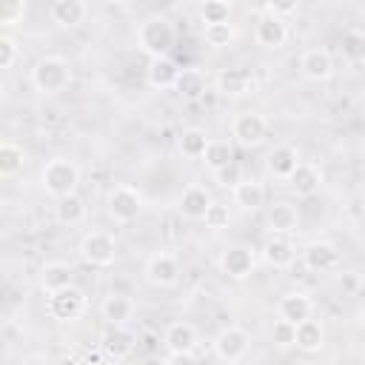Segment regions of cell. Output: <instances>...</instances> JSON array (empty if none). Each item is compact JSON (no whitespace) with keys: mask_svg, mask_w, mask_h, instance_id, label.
I'll return each mask as SVG.
<instances>
[{"mask_svg":"<svg viewBox=\"0 0 365 365\" xmlns=\"http://www.w3.org/2000/svg\"><path fill=\"white\" fill-rule=\"evenodd\" d=\"M259 257H262V262H265V265H271V268L282 271V268H291V265H294L297 248H294V242H291L288 237H282V234H271V237L262 242Z\"/></svg>","mask_w":365,"mask_h":365,"instance_id":"2e32d148","label":"cell"},{"mask_svg":"<svg viewBox=\"0 0 365 365\" xmlns=\"http://www.w3.org/2000/svg\"><path fill=\"white\" fill-rule=\"evenodd\" d=\"M26 165V151L23 145L11 143V140H3L0 143V177H14L20 168Z\"/></svg>","mask_w":365,"mask_h":365,"instance_id":"d6a6232c","label":"cell"},{"mask_svg":"<svg viewBox=\"0 0 365 365\" xmlns=\"http://www.w3.org/2000/svg\"><path fill=\"white\" fill-rule=\"evenodd\" d=\"M271 342L277 348H294L297 345V325H291L285 319H274V325H271Z\"/></svg>","mask_w":365,"mask_h":365,"instance_id":"8d00e7d4","label":"cell"},{"mask_svg":"<svg viewBox=\"0 0 365 365\" xmlns=\"http://www.w3.org/2000/svg\"><path fill=\"white\" fill-rule=\"evenodd\" d=\"M137 365H165V356L151 354V356H145V359H143V362H137Z\"/></svg>","mask_w":365,"mask_h":365,"instance_id":"bcb514c9","label":"cell"},{"mask_svg":"<svg viewBox=\"0 0 365 365\" xmlns=\"http://www.w3.org/2000/svg\"><path fill=\"white\" fill-rule=\"evenodd\" d=\"M100 314L106 325H128V319L134 317V299L125 294H108L100 305Z\"/></svg>","mask_w":365,"mask_h":365,"instance_id":"83f0119b","label":"cell"},{"mask_svg":"<svg viewBox=\"0 0 365 365\" xmlns=\"http://www.w3.org/2000/svg\"><path fill=\"white\" fill-rule=\"evenodd\" d=\"M163 345L168 348V354H194L200 345V334L191 322H171L163 331Z\"/></svg>","mask_w":365,"mask_h":365,"instance_id":"ac0fdd59","label":"cell"},{"mask_svg":"<svg viewBox=\"0 0 365 365\" xmlns=\"http://www.w3.org/2000/svg\"><path fill=\"white\" fill-rule=\"evenodd\" d=\"M311 314H314V299L305 291L282 294L279 302H277V319H285L291 325H299V322L311 319Z\"/></svg>","mask_w":365,"mask_h":365,"instance_id":"5bb4252c","label":"cell"},{"mask_svg":"<svg viewBox=\"0 0 365 365\" xmlns=\"http://www.w3.org/2000/svg\"><path fill=\"white\" fill-rule=\"evenodd\" d=\"M202 163H205V168H208L211 174L228 168V165L234 163V148H231V143H228V140H211L208 148H205Z\"/></svg>","mask_w":365,"mask_h":365,"instance_id":"4dcf8cb0","label":"cell"},{"mask_svg":"<svg viewBox=\"0 0 365 365\" xmlns=\"http://www.w3.org/2000/svg\"><path fill=\"white\" fill-rule=\"evenodd\" d=\"M134 348H137V336L128 325H106V331L100 334V351L114 362L128 359Z\"/></svg>","mask_w":365,"mask_h":365,"instance_id":"9c48e42d","label":"cell"},{"mask_svg":"<svg viewBox=\"0 0 365 365\" xmlns=\"http://www.w3.org/2000/svg\"><path fill=\"white\" fill-rule=\"evenodd\" d=\"M231 200L240 211H259L265 205V185L259 180H242L231 188Z\"/></svg>","mask_w":365,"mask_h":365,"instance_id":"cb8c5ba5","label":"cell"},{"mask_svg":"<svg viewBox=\"0 0 365 365\" xmlns=\"http://www.w3.org/2000/svg\"><path fill=\"white\" fill-rule=\"evenodd\" d=\"M17 54H20L17 40H14L11 34H0V68H3V71H9V68L17 63Z\"/></svg>","mask_w":365,"mask_h":365,"instance_id":"ab89813d","label":"cell"},{"mask_svg":"<svg viewBox=\"0 0 365 365\" xmlns=\"http://www.w3.org/2000/svg\"><path fill=\"white\" fill-rule=\"evenodd\" d=\"M268 134V120L259 111H240L231 120V137L242 148H257Z\"/></svg>","mask_w":365,"mask_h":365,"instance_id":"52a82bcc","label":"cell"},{"mask_svg":"<svg viewBox=\"0 0 365 365\" xmlns=\"http://www.w3.org/2000/svg\"><path fill=\"white\" fill-rule=\"evenodd\" d=\"M80 257L91 268H111L117 259V242L108 231H88L80 240Z\"/></svg>","mask_w":365,"mask_h":365,"instance_id":"5b68a950","label":"cell"},{"mask_svg":"<svg viewBox=\"0 0 365 365\" xmlns=\"http://www.w3.org/2000/svg\"><path fill=\"white\" fill-rule=\"evenodd\" d=\"M26 9H29L26 0H11V3H6V6L0 9V23H3V26H17V23H23Z\"/></svg>","mask_w":365,"mask_h":365,"instance_id":"f35d334b","label":"cell"},{"mask_svg":"<svg viewBox=\"0 0 365 365\" xmlns=\"http://www.w3.org/2000/svg\"><path fill=\"white\" fill-rule=\"evenodd\" d=\"M248 345H251V336H248V331L240 328V325H225V328L214 336V354H217V359H222V362L245 359Z\"/></svg>","mask_w":365,"mask_h":365,"instance_id":"30bf717a","label":"cell"},{"mask_svg":"<svg viewBox=\"0 0 365 365\" xmlns=\"http://www.w3.org/2000/svg\"><path fill=\"white\" fill-rule=\"evenodd\" d=\"M71 83V66L66 57L60 54H48V57H40L31 68V86L46 94V97H54L60 91H66Z\"/></svg>","mask_w":365,"mask_h":365,"instance_id":"3957f363","label":"cell"},{"mask_svg":"<svg viewBox=\"0 0 365 365\" xmlns=\"http://www.w3.org/2000/svg\"><path fill=\"white\" fill-rule=\"evenodd\" d=\"M177 77H180V66L171 57H157V60H148V66H145V83L154 91L174 88Z\"/></svg>","mask_w":365,"mask_h":365,"instance_id":"ffe728a7","label":"cell"},{"mask_svg":"<svg viewBox=\"0 0 365 365\" xmlns=\"http://www.w3.org/2000/svg\"><path fill=\"white\" fill-rule=\"evenodd\" d=\"M228 222H231V214H228V205H222V202H211L208 205V211H205V228H211V231H222V228H228Z\"/></svg>","mask_w":365,"mask_h":365,"instance_id":"74e56055","label":"cell"},{"mask_svg":"<svg viewBox=\"0 0 365 365\" xmlns=\"http://www.w3.org/2000/svg\"><path fill=\"white\" fill-rule=\"evenodd\" d=\"M48 11H51V20L63 29H77L88 17V6L83 0H54Z\"/></svg>","mask_w":365,"mask_h":365,"instance_id":"d4e9b609","label":"cell"},{"mask_svg":"<svg viewBox=\"0 0 365 365\" xmlns=\"http://www.w3.org/2000/svg\"><path fill=\"white\" fill-rule=\"evenodd\" d=\"M54 365H86L83 359H77V356H60Z\"/></svg>","mask_w":365,"mask_h":365,"instance_id":"7dc6e473","label":"cell"},{"mask_svg":"<svg viewBox=\"0 0 365 365\" xmlns=\"http://www.w3.org/2000/svg\"><path fill=\"white\" fill-rule=\"evenodd\" d=\"M299 163H302V160H299V151H297L291 143H279V145H274V148L268 151V157H265V168H268V174H271L274 180H282V182L291 180V174L297 171Z\"/></svg>","mask_w":365,"mask_h":365,"instance_id":"7c38bea8","label":"cell"},{"mask_svg":"<svg viewBox=\"0 0 365 365\" xmlns=\"http://www.w3.org/2000/svg\"><path fill=\"white\" fill-rule=\"evenodd\" d=\"M68 285H74V271H71L68 262H63V259L43 262V268H40V288L46 291V297L57 294V291H63Z\"/></svg>","mask_w":365,"mask_h":365,"instance_id":"44dd1931","label":"cell"},{"mask_svg":"<svg viewBox=\"0 0 365 365\" xmlns=\"http://www.w3.org/2000/svg\"><path fill=\"white\" fill-rule=\"evenodd\" d=\"M265 11H271V14H277V17H282V20H285V14L299 11V3H297V0H291V3H268V6H265Z\"/></svg>","mask_w":365,"mask_h":365,"instance_id":"b9f144b4","label":"cell"},{"mask_svg":"<svg viewBox=\"0 0 365 365\" xmlns=\"http://www.w3.org/2000/svg\"><path fill=\"white\" fill-rule=\"evenodd\" d=\"M225 365H251L248 359H237V362H225Z\"/></svg>","mask_w":365,"mask_h":365,"instance_id":"c3c4849f","label":"cell"},{"mask_svg":"<svg viewBox=\"0 0 365 365\" xmlns=\"http://www.w3.org/2000/svg\"><path fill=\"white\" fill-rule=\"evenodd\" d=\"M325 345V328L319 319H305L297 325V348L305 351V354H319Z\"/></svg>","mask_w":365,"mask_h":365,"instance_id":"f1b7e54d","label":"cell"},{"mask_svg":"<svg viewBox=\"0 0 365 365\" xmlns=\"http://www.w3.org/2000/svg\"><path fill=\"white\" fill-rule=\"evenodd\" d=\"M339 285H342V291H356V288H359V277H356L354 271H345V274L339 277Z\"/></svg>","mask_w":365,"mask_h":365,"instance_id":"ee69618b","label":"cell"},{"mask_svg":"<svg viewBox=\"0 0 365 365\" xmlns=\"http://www.w3.org/2000/svg\"><path fill=\"white\" fill-rule=\"evenodd\" d=\"M202 37L211 48H225L234 40V26L231 23H217V26H202Z\"/></svg>","mask_w":365,"mask_h":365,"instance_id":"d590c367","label":"cell"},{"mask_svg":"<svg viewBox=\"0 0 365 365\" xmlns=\"http://www.w3.org/2000/svg\"><path fill=\"white\" fill-rule=\"evenodd\" d=\"M265 222H268V231H271V234H282V237H288L291 231H297V225H299V214H297V208H294L291 202L277 200V202L268 205V211H265Z\"/></svg>","mask_w":365,"mask_h":365,"instance_id":"7402d4cb","label":"cell"},{"mask_svg":"<svg viewBox=\"0 0 365 365\" xmlns=\"http://www.w3.org/2000/svg\"><path fill=\"white\" fill-rule=\"evenodd\" d=\"M77 185H80V165L68 157H51L40 168V188L54 200L77 194Z\"/></svg>","mask_w":365,"mask_h":365,"instance_id":"7a4b0ae2","label":"cell"},{"mask_svg":"<svg viewBox=\"0 0 365 365\" xmlns=\"http://www.w3.org/2000/svg\"><path fill=\"white\" fill-rule=\"evenodd\" d=\"M299 71L311 83H325L334 74V57L328 48H305L299 57Z\"/></svg>","mask_w":365,"mask_h":365,"instance_id":"9a60e30c","label":"cell"},{"mask_svg":"<svg viewBox=\"0 0 365 365\" xmlns=\"http://www.w3.org/2000/svg\"><path fill=\"white\" fill-rule=\"evenodd\" d=\"M165 365H197V356L194 354H168Z\"/></svg>","mask_w":365,"mask_h":365,"instance_id":"7bdbcfd3","label":"cell"},{"mask_svg":"<svg viewBox=\"0 0 365 365\" xmlns=\"http://www.w3.org/2000/svg\"><path fill=\"white\" fill-rule=\"evenodd\" d=\"M143 274L154 288H171L180 279V259L174 254H168V251H157V254H151L145 259Z\"/></svg>","mask_w":365,"mask_h":365,"instance_id":"8fae6325","label":"cell"},{"mask_svg":"<svg viewBox=\"0 0 365 365\" xmlns=\"http://www.w3.org/2000/svg\"><path fill=\"white\" fill-rule=\"evenodd\" d=\"M302 262L305 268L311 271H331L339 265V251L334 242H325V240H314L302 248Z\"/></svg>","mask_w":365,"mask_h":365,"instance_id":"d6986e66","label":"cell"},{"mask_svg":"<svg viewBox=\"0 0 365 365\" xmlns=\"http://www.w3.org/2000/svg\"><path fill=\"white\" fill-rule=\"evenodd\" d=\"M23 365H54V362L48 356H43V354H31V356L23 359Z\"/></svg>","mask_w":365,"mask_h":365,"instance_id":"f6af8a7d","label":"cell"},{"mask_svg":"<svg viewBox=\"0 0 365 365\" xmlns=\"http://www.w3.org/2000/svg\"><path fill=\"white\" fill-rule=\"evenodd\" d=\"M214 177H217V182H220V185H225V188H234L237 182H242V174H240V165H237V163H231L228 168L217 171Z\"/></svg>","mask_w":365,"mask_h":365,"instance_id":"60d3db41","label":"cell"},{"mask_svg":"<svg viewBox=\"0 0 365 365\" xmlns=\"http://www.w3.org/2000/svg\"><path fill=\"white\" fill-rule=\"evenodd\" d=\"M254 88V77L248 68H222L217 74V91L225 97H242Z\"/></svg>","mask_w":365,"mask_h":365,"instance_id":"603a6c76","label":"cell"},{"mask_svg":"<svg viewBox=\"0 0 365 365\" xmlns=\"http://www.w3.org/2000/svg\"><path fill=\"white\" fill-rule=\"evenodd\" d=\"M177 43V29L171 23V17L165 14H148L137 23V48L143 54H148L151 60L157 57H168V51Z\"/></svg>","mask_w":365,"mask_h":365,"instance_id":"6da1fadb","label":"cell"},{"mask_svg":"<svg viewBox=\"0 0 365 365\" xmlns=\"http://www.w3.org/2000/svg\"><path fill=\"white\" fill-rule=\"evenodd\" d=\"M46 311H48V317L57 319V322H74V319H80L83 311H86V294H83L77 285H68V288H63V291H57V294H48Z\"/></svg>","mask_w":365,"mask_h":365,"instance_id":"8992f818","label":"cell"},{"mask_svg":"<svg viewBox=\"0 0 365 365\" xmlns=\"http://www.w3.org/2000/svg\"><path fill=\"white\" fill-rule=\"evenodd\" d=\"M205 88H208V80H205V74L200 68H180V77H177L174 91L182 100H191L194 103V100H200L205 94Z\"/></svg>","mask_w":365,"mask_h":365,"instance_id":"f546056e","label":"cell"},{"mask_svg":"<svg viewBox=\"0 0 365 365\" xmlns=\"http://www.w3.org/2000/svg\"><path fill=\"white\" fill-rule=\"evenodd\" d=\"M234 6L228 0H205L200 6V20L202 26H217V23H231Z\"/></svg>","mask_w":365,"mask_h":365,"instance_id":"e575fe53","label":"cell"},{"mask_svg":"<svg viewBox=\"0 0 365 365\" xmlns=\"http://www.w3.org/2000/svg\"><path fill=\"white\" fill-rule=\"evenodd\" d=\"M254 268H257V251L251 245L237 242L220 254V271L231 279H245L254 274Z\"/></svg>","mask_w":365,"mask_h":365,"instance_id":"ba28073f","label":"cell"},{"mask_svg":"<svg viewBox=\"0 0 365 365\" xmlns=\"http://www.w3.org/2000/svg\"><path fill=\"white\" fill-rule=\"evenodd\" d=\"M208 143H211V137L205 134V128L188 125V128H182L180 137H177V151H180L185 160H202Z\"/></svg>","mask_w":365,"mask_h":365,"instance_id":"4316f807","label":"cell"},{"mask_svg":"<svg viewBox=\"0 0 365 365\" xmlns=\"http://www.w3.org/2000/svg\"><path fill=\"white\" fill-rule=\"evenodd\" d=\"M211 202H214L211 191L205 185H200V182H191V185L182 188V194L177 200V211L185 220H205V211H208Z\"/></svg>","mask_w":365,"mask_h":365,"instance_id":"4fadbf2b","label":"cell"},{"mask_svg":"<svg viewBox=\"0 0 365 365\" xmlns=\"http://www.w3.org/2000/svg\"><path fill=\"white\" fill-rule=\"evenodd\" d=\"M265 11V6H262ZM254 40L262 46V48H279L285 40H288V23L271 11H265L259 20H257V29H254Z\"/></svg>","mask_w":365,"mask_h":365,"instance_id":"e0dca14e","label":"cell"},{"mask_svg":"<svg viewBox=\"0 0 365 365\" xmlns=\"http://www.w3.org/2000/svg\"><path fill=\"white\" fill-rule=\"evenodd\" d=\"M54 220H57L60 225H80V222L86 220V202H83L77 194L57 200V205H54Z\"/></svg>","mask_w":365,"mask_h":365,"instance_id":"1f68e13d","label":"cell"},{"mask_svg":"<svg viewBox=\"0 0 365 365\" xmlns=\"http://www.w3.org/2000/svg\"><path fill=\"white\" fill-rule=\"evenodd\" d=\"M143 205H145L143 191L134 188V185H128V182H117V185L108 191V197H106V211H108V217H111L117 225L134 222V220L143 214Z\"/></svg>","mask_w":365,"mask_h":365,"instance_id":"277c9868","label":"cell"},{"mask_svg":"<svg viewBox=\"0 0 365 365\" xmlns=\"http://www.w3.org/2000/svg\"><path fill=\"white\" fill-rule=\"evenodd\" d=\"M359 322H362V331H365V311L359 314Z\"/></svg>","mask_w":365,"mask_h":365,"instance_id":"681fc988","label":"cell"},{"mask_svg":"<svg viewBox=\"0 0 365 365\" xmlns=\"http://www.w3.org/2000/svg\"><path fill=\"white\" fill-rule=\"evenodd\" d=\"M339 51L348 63H365V31L362 29H351L342 34Z\"/></svg>","mask_w":365,"mask_h":365,"instance_id":"836d02e7","label":"cell"},{"mask_svg":"<svg viewBox=\"0 0 365 365\" xmlns=\"http://www.w3.org/2000/svg\"><path fill=\"white\" fill-rule=\"evenodd\" d=\"M322 185V171L314 165V163H299L297 171L291 174L288 180V188L297 194V197H314Z\"/></svg>","mask_w":365,"mask_h":365,"instance_id":"484cf974","label":"cell"}]
</instances>
